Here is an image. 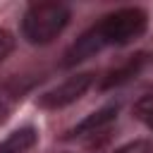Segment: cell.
<instances>
[{"mask_svg":"<svg viewBox=\"0 0 153 153\" xmlns=\"http://www.w3.org/2000/svg\"><path fill=\"white\" fill-rule=\"evenodd\" d=\"M148 26V14L141 7H122L105 14L98 24L84 31L65 53V67H74L108 45H127L143 36Z\"/></svg>","mask_w":153,"mask_h":153,"instance_id":"1","label":"cell"},{"mask_svg":"<svg viewBox=\"0 0 153 153\" xmlns=\"http://www.w3.org/2000/svg\"><path fill=\"white\" fill-rule=\"evenodd\" d=\"M69 17L72 12L65 2H33L22 17V36L31 45H45L65 31Z\"/></svg>","mask_w":153,"mask_h":153,"instance_id":"2","label":"cell"},{"mask_svg":"<svg viewBox=\"0 0 153 153\" xmlns=\"http://www.w3.org/2000/svg\"><path fill=\"white\" fill-rule=\"evenodd\" d=\"M91 86H93V74H91V72L74 74V76L65 79L62 84L53 86L50 91H45L43 96H38V108H43V110L67 108V105H72L74 100H79Z\"/></svg>","mask_w":153,"mask_h":153,"instance_id":"3","label":"cell"},{"mask_svg":"<svg viewBox=\"0 0 153 153\" xmlns=\"http://www.w3.org/2000/svg\"><path fill=\"white\" fill-rule=\"evenodd\" d=\"M151 65H153V53H136V55H131L124 65H120V67H115L112 72H108V76L103 79L100 88L120 86V84H124V81L139 76V74H141L143 69H148Z\"/></svg>","mask_w":153,"mask_h":153,"instance_id":"4","label":"cell"},{"mask_svg":"<svg viewBox=\"0 0 153 153\" xmlns=\"http://www.w3.org/2000/svg\"><path fill=\"white\" fill-rule=\"evenodd\" d=\"M117 110H120L117 105H105V108L91 112V115L84 117L76 127H72L65 139H81V136H91V134H96V131H103L105 127H110V124L117 120Z\"/></svg>","mask_w":153,"mask_h":153,"instance_id":"5","label":"cell"},{"mask_svg":"<svg viewBox=\"0 0 153 153\" xmlns=\"http://www.w3.org/2000/svg\"><path fill=\"white\" fill-rule=\"evenodd\" d=\"M38 131L33 127H19L12 134H7L5 141H0V153H26L36 146Z\"/></svg>","mask_w":153,"mask_h":153,"instance_id":"6","label":"cell"},{"mask_svg":"<svg viewBox=\"0 0 153 153\" xmlns=\"http://www.w3.org/2000/svg\"><path fill=\"white\" fill-rule=\"evenodd\" d=\"M134 115L153 131V96H146V98H141L136 105H134Z\"/></svg>","mask_w":153,"mask_h":153,"instance_id":"7","label":"cell"},{"mask_svg":"<svg viewBox=\"0 0 153 153\" xmlns=\"http://www.w3.org/2000/svg\"><path fill=\"white\" fill-rule=\"evenodd\" d=\"M115 153H153V141H148V139H136V141H129V143L120 146Z\"/></svg>","mask_w":153,"mask_h":153,"instance_id":"8","label":"cell"},{"mask_svg":"<svg viewBox=\"0 0 153 153\" xmlns=\"http://www.w3.org/2000/svg\"><path fill=\"white\" fill-rule=\"evenodd\" d=\"M14 36L7 31V29H0V62H5L10 55H12V50H14Z\"/></svg>","mask_w":153,"mask_h":153,"instance_id":"9","label":"cell"},{"mask_svg":"<svg viewBox=\"0 0 153 153\" xmlns=\"http://www.w3.org/2000/svg\"><path fill=\"white\" fill-rule=\"evenodd\" d=\"M7 117H10V108H7L5 103H0V124H5Z\"/></svg>","mask_w":153,"mask_h":153,"instance_id":"10","label":"cell"}]
</instances>
